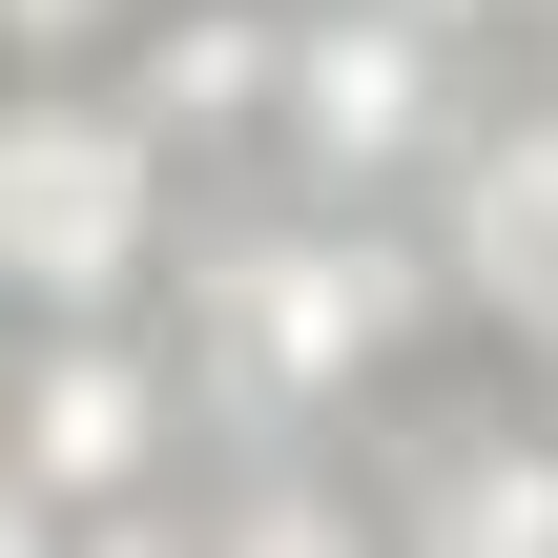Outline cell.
<instances>
[{
    "label": "cell",
    "mask_w": 558,
    "mask_h": 558,
    "mask_svg": "<svg viewBox=\"0 0 558 558\" xmlns=\"http://www.w3.org/2000/svg\"><path fill=\"white\" fill-rule=\"evenodd\" d=\"M435 331H456V290H435L414 207H331V186L248 166V207L166 228V352H186L207 435H373L435 373Z\"/></svg>",
    "instance_id": "6da1fadb"
},
{
    "label": "cell",
    "mask_w": 558,
    "mask_h": 558,
    "mask_svg": "<svg viewBox=\"0 0 558 558\" xmlns=\"http://www.w3.org/2000/svg\"><path fill=\"white\" fill-rule=\"evenodd\" d=\"M414 248H435V290H456V331L558 352V62H518V83L456 104V145H435V186H414Z\"/></svg>",
    "instance_id": "5b68a950"
},
{
    "label": "cell",
    "mask_w": 558,
    "mask_h": 558,
    "mask_svg": "<svg viewBox=\"0 0 558 558\" xmlns=\"http://www.w3.org/2000/svg\"><path fill=\"white\" fill-rule=\"evenodd\" d=\"M207 456V393L166 352V290L124 311H0V497L21 518H145Z\"/></svg>",
    "instance_id": "3957f363"
},
{
    "label": "cell",
    "mask_w": 558,
    "mask_h": 558,
    "mask_svg": "<svg viewBox=\"0 0 558 558\" xmlns=\"http://www.w3.org/2000/svg\"><path fill=\"white\" fill-rule=\"evenodd\" d=\"M476 62L497 41H456L435 0H290L248 166L269 186H331V207H414L435 145H456V104H476Z\"/></svg>",
    "instance_id": "277c9868"
},
{
    "label": "cell",
    "mask_w": 558,
    "mask_h": 558,
    "mask_svg": "<svg viewBox=\"0 0 558 558\" xmlns=\"http://www.w3.org/2000/svg\"><path fill=\"white\" fill-rule=\"evenodd\" d=\"M435 21H456V41H518V21H538V0H435Z\"/></svg>",
    "instance_id": "52a82bcc"
},
{
    "label": "cell",
    "mask_w": 558,
    "mask_h": 558,
    "mask_svg": "<svg viewBox=\"0 0 558 558\" xmlns=\"http://www.w3.org/2000/svg\"><path fill=\"white\" fill-rule=\"evenodd\" d=\"M145 0H0V62H124Z\"/></svg>",
    "instance_id": "8992f818"
},
{
    "label": "cell",
    "mask_w": 558,
    "mask_h": 558,
    "mask_svg": "<svg viewBox=\"0 0 558 558\" xmlns=\"http://www.w3.org/2000/svg\"><path fill=\"white\" fill-rule=\"evenodd\" d=\"M186 145L124 104V62H0V311H124L166 290Z\"/></svg>",
    "instance_id": "7a4b0ae2"
}]
</instances>
